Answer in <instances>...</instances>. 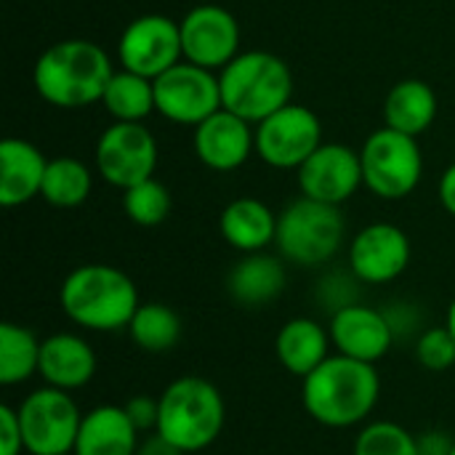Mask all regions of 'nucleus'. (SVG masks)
<instances>
[{"mask_svg":"<svg viewBox=\"0 0 455 455\" xmlns=\"http://www.w3.org/2000/svg\"><path fill=\"white\" fill-rule=\"evenodd\" d=\"M381 397L376 365L331 355L301 381V403L312 421L328 429H352L368 421Z\"/></svg>","mask_w":455,"mask_h":455,"instance_id":"obj_1","label":"nucleus"},{"mask_svg":"<svg viewBox=\"0 0 455 455\" xmlns=\"http://www.w3.org/2000/svg\"><path fill=\"white\" fill-rule=\"evenodd\" d=\"M112 75V59L99 43L72 37L48 45L37 56L32 83L51 107L80 109L101 101Z\"/></svg>","mask_w":455,"mask_h":455,"instance_id":"obj_2","label":"nucleus"},{"mask_svg":"<svg viewBox=\"0 0 455 455\" xmlns=\"http://www.w3.org/2000/svg\"><path fill=\"white\" fill-rule=\"evenodd\" d=\"M59 307L64 317L93 333H112L131 325L141 307L136 283L112 264L75 267L61 288Z\"/></svg>","mask_w":455,"mask_h":455,"instance_id":"obj_3","label":"nucleus"},{"mask_svg":"<svg viewBox=\"0 0 455 455\" xmlns=\"http://www.w3.org/2000/svg\"><path fill=\"white\" fill-rule=\"evenodd\" d=\"M160 400L155 435L181 455L203 453L211 448L227 421V405L216 384L200 376H181L171 381Z\"/></svg>","mask_w":455,"mask_h":455,"instance_id":"obj_4","label":"nucleus"},{"mask_svg":"<svg viewBox=\"0 0 455 455\" xmlns=\"http://www.w3.org/2000/svg\"><path fill=\"white\" fill-rule=\"evenodd\" d=\"M219 85L221 107L251 125H259L291 104L293 72L277 53L245 51L219 72Z\"/></svg>","mask_w":455,"mask_h":455,"instance_id":"obj_5","label":"nucleus"},{"mask_svg":"<svg viewBox=\"0 0 455 455\" xmlns=\"http://www.w3.org/2000/svg\"><path fill=\"white\" fill-rule=\"evenodd\" d=\"M344 216L336 205H325L309 197H299L277 216L275 245L280 259L312 269L328 264L344 243Z\"/></svg>","mask_w":455,"mask_h":455,"instance_id":"obj_6","label":"nucleus"},{"mask_svg":"<svg viewBox=\"0 0 455 455\" xmlns=\"http://www.w3.org/2000/svg\"><path fill=\"white\" fill-rule=\"evenodd\" d=\"M363 184L381 200L408 197L424 176V155L416 136L379 128L360 149Z\"/></svg>","mask_w":455,"mask_h":455,"instance_id":"obj_7","label":"nucleus"},{"mask_svg":"<svg viewBox=\"0 0 455 455\" xmlns=\"http://www.w3.org/2000/svg\"><path fill=\"white\" fill-rule=\"evenodd\" d=\"M24 451L29 455H64L75 451L83 413L69 392L43 387L29 392L19 405Z\"/></svg>","mask_w":455,"mask_h":455,"instance_id":"obj_8","label":"nucleus"},{"mask_svg":"<svg viewBox=\"0 0 455 455\" xmlns=\"http://www.w3.org/2000/svg\"><path fill=\"white\" fill-rule=\"evenodd\" d=\"M93 157L99 176L125 192L155 179L157 139L144 123H112L101 131Z\"/></svg>","mask_w":455,"mask_h":455,"instance_id":"obj_9","label":"nucleus"},{"mask_svg":"<svg viewBox=\"0 0 455 455\" xmlns=\"http://www.w3.org/2000/svg\"><path fill=\"white\" fill-rule=\"evenodd\" d=\"M155 83V112L179 125L197 128L213 112L221 109V85L213 69L192 61H179Z\"/></svg>","mask_w":455,"mask_h":455,"instance_id":"obj_10","label":"nucleus"},{"mask_svg":"<svg viewBox=\"0 0 455 455\" xmlns=\"http://www.w3.org/2000/svg\"><path fill=\"white\" fill-rule=\"evenodd\" d=\"M323 144V123L304 104H288L256 125L259 157L280 171H299Z\"/></svg>","mask_w":455,"mask_h":455,"instance_id":"obj_11","label":"nucleus"},{"mask_svg":"<svg viewBox=\"0 0 455 455\" xmlns=\"http://www.w3.org/2000/svg\"><path fill=\"white\" fill-rule=\"evenodd\" d=\"M181 59V27L163 13H144L133 19L117 40V61L123 69L149 80L160 77Z\"/></svg>","mask_w":455,"mask_h":455,"instance_id":"obj_12","label":"nucleus"},{"mask_svg":"<svg viewBox=\"0 0 455 455\" xmlns=\"http://www.w3.org/2000/svg\"><path fill=\"white\" fill-rule=\"evenodd\" d=\"M184 61L205 69H224L240 53V24L232 11L221 5H197L181 21Z\"/></svg>","mask_w":455,"mask_h":455,"instance_id":"obj_13","label":"nucleus"},{"mask_svg":"<svg viewBox=\"0 0 455 455\" xmlns=\"http://www.w3.org/2000/svg\"><path fill=\"white\" fill-rule=\"evenodd\" d=\"M411 264V237L389 221L363 227L349 243V272L363 285H387L405 275Z\"/></svg>","mask_w":455,"mask_h":455,"instance_id":"obj_14","label":"nucleus"},{"mask_svg":"<svg viewBox=\"0 0 455 455\" xmlns=\"http://www.w3.org/2000/svg\"><path fill=\"white\" fill-rule=\"evenodd\" d=\"M301 197L341 208L363 187V160L347 144H320L299 168Z\"/></svg>","mask_w":455,"mask_h":455,"instance_id":"obj_15","label":"nucleus"},{"mask_svg":"<svg viewBox=\"0 0 455 455\" xmlns=\"http://www.w3.org/2000/svg\"><path fill=\"white\" fill-rule=\"evenodd\" d=\"M328 331H331L336 355L371 363V365L384 360L397 339L389 315L363 301L333 312Z\"/></svg>","mask_w":455,"mask_h":455,"instance_id":"obj_16","label":"nucleus"},{"mask_svg":"<svg viewBox=\"0 0 455 455\" xmlns=\"http://www.w3.org/2000/svg\"><path fill=\"white\" fill-rule=\"evenodd\" d=\"M192 141H195V155L205 168L229 173L248 163L251 152L256 149V131L248 120L221 107L195 128Z\"/></svg>","mask_w":455,"mask_h":455,"instance_id":"obj_17","label":"nucleus"},{"mask_svg":"<svg viewBox=\"0 0 455 455\" xmlns=\"http://www.w3.org/2000/svg\"><path fill=\"white\" fill-rule=\"evenodd\" d=\"M99 368L93 347L77 333H53L43 339L40 349V371L37 376L45 387L75 392L93 381Z\"/></svg>","mask_w":455,"mask_h":455,"instance_id":"obj_18","label":"nucleus"},{"mask_svg":"<svg viewBox=\"0 0 455 455\" xmlns=\"http://www.w3.org/2000/svg\"><path fill=\"white\" fill-rule=\"evenodd\" d=\"M48 160L27 139L0 141V205L19 208L35 200L43 189Z\"/></svg>","mask_w":455,"mask_h":455,"instance_id":"obj_19","label":"nucleus"},{"mask_svg":"<svg viewBox=\"0 0 455 455\" xmlns=\"http://www.w3.org/2000/svg\"><path fill=\"white\" fill-rule=\"evenodd\" d=\"M75 455H136L139 429L131 424L123 405H96L83 413L75 440Z\"/></svg>","mask_w":455,"mask_h":455,"instance_id":"obj_20","label":"nucleus"},{"mask_svg":"<svg viewBox=\"0 0 455 455\" xmlns=\"http://www.w3.org/2000/svg\"><path fill=\"white\" fill-rule=\"evenodd\" d=\"M288 285V275L283 259L269 253H248L243 256L227 275V293L245 309H261L280 299Z\"/></svg>","mask_w":455,"mask_h":455,"instance_id":"obj_21","label":"nucleus"},{"mask_svg":"<svg viewBox=\"0 0 455 455\" xmlns=\"http://www.w3.org/2000/svg\"><path fill=\"white\" fill-rule=\"evenodd\" d=\"M331 331L323 328L312 317H293L288 320L275 339L277 363L296 379H307L331 357Z\"/></svg>","mask_w":455,"mask_h":455,"instance_id":"obj_22","label":"nucleus"},{"mask_svg":"<svg viewBox=\"0 0 455 455\" xmlns=\"http://www.w3.org/2000/svg\"><path fill=\"white\" fill-rule=\"evenodd\" d=\"M221 237L229 248L240 253H261L275 245L277 237V216L275 211L256 197L232 200L219 219Z\"/></svg>","mask_w":455,"mask_h":455,"instance_id":"obj_23","label":"nucleus"},{"mask_svg":"<svg viewBox=\"0 0 455 455\" xmlns=\"http://www.w3.org/2000/svg\"><path fill=\"white\" fill-rule=\"evenodd\" d=\"M435 117H437V96L429 83L419 77H408L392 85V91L387 93L384 101L387 128L419 139L424 131L432 128Z\"/></svg>","mask_w":455,"mask_h":455,"instance_id":"obj_24","label":"nucleus"},{"mask_svg":"<svg viewBox=\"0 0 455 455\" xmlns=\"http://www.w3.org/2000/svg\"><path fill=\"white\" fill-rule=\"evenodd\" d=\"M101 104L115 123H144V117L155 112V83L136 72L120 69L109 77Z\"/></svg>","mask_w":455,"mask_h":455,"instance_id":"obj_25","label":"nucleus"},{"mask_svg":"<svg viewBox=\"0 0 455 455\" xmlns=\"http://www.w3.org/2000/svg\"><path fill=\"white\" fill-rule=\"evenodd\" d=\"M43 341L24 325H0V384L16 387L37 376Z\"/></svg>","mask_w":455,"mask_h":455,"instance_id":"obj_26","label":"nucleus"},{"mask_svg":"<svg viewBox=\"0 0 455 455\" xmlns=\"http://www.w3.org/2000/svg\"><path fill=\"white\" fill-rule=\"evenodd\" d=\"M91 189H93V176L83 160H77V157L48 160L43 189H40V197L48 205L61 208V211L77 208L88 200Z\"/></svg>","mask_w":455,"mask_h":455,"instance_id":"obj_27","label":"nucleus"},{"mask_svg":"<svg viewBox=\"0 0 455 455\" xmlns=\"http://www.w3.org/2000/svg\"><path fill=\"white\" fill-rule=\"evenodd\" d=\"M125 331L131 333V341L141 352L165 355L181 339V320L171 307H165L160 301H149V304H141L136 309V315Z\"/></svg>","mask_w":455,"mask_h":455,"instance_id":"obj_28","label":"nucleus"},{"mask_svg":"<svg viewBox=\"0 0 455 455\" xmlns=\"http://www.w3.org/2000/svg\"><path fill=\"white\" fill-rule=\"evenodd\" d=\"M173 208L168 187L157 179H147L123 192V211L139 227H160Z\"/></svg>","mask_w":455,"mask_h":455,"instance_id":"obj_29","label":"nucleus"},{"mask_svg":"<svg viewBox=\"0 0 455 455\" xmlns=\"http://www.w3.org/2000/svg\"><path fill=\"white\" fill-rule=\"evenodd\" d=\"M352 455H421L419 437L397 421H373L355 437Z\"/></svg>","mask_w":455,"mask_h":455,"instance_id":"obj_30","label":"nucleus"},{"mask_svg":"<svg viewBox=\"0 0 455 455\" xmlns=\"http://www.w3.org/2000/svg\"><path fill=\"white\" fill-rule=\"evenodd\" d=\"M416 360L432 373L451 371L455 365V339L445 325L427 328L416 341Z\"/></svg>","mask_w":455,"mask_h":455,"instance_id":"obj_31","label":"nucleus"},{"mask_svg":"<svg viewBox=\"0 0 455 455\" xmlns=\"http://www.w3.org/2000/svg\"><path fill=\"white\" fill-rule=\"evenodd\" d=\"M24 451V435L19 424V411L11 405H0V455H21Z\"/></svg>","mask_w":455,"mask_h":455,"instance_id":"obj_32","label":"nucleus"},{"mask_svg":"<svg viewBox=\"0 0 455 455\" xmlns=\"http://www.w3.org/2000/svg\"><path fill=\"white\" fill-rule=\"evenodd\" d=\"M123 408H125L131 424L139 429V435H144V432H149V429H152V432L157 429L160 400H155V397H149V395H136V397H131Z\"/></svg>","mask_w":455,"mask_h":455,"instance_id":"obj_33","label":"nucleus"},{"mask_svg":"<svg viewBox=\"0 0 455 455\" xmlns=\"http://www.w3.org/2000/svg\"><path fill=\"white\" fill-rule=\"evenodd\" d=\"M453 445L455 443L445 432H427L424 437H419V453L421 455H451Z\"/></svg>","mask_w":455,"mask_h":455,"instance_id":"obj_34","label":"nucleus"},{"mask_svg":"<svg viewBox=\"0 0 455 455\" xmlns=\"http://www.w3.org/2000/svg\"><path fill=\"white\" fill-rule=\"evenodd\" d=\"M437 197H440V205L455 219V163H451V165L445 168V173L440 176Z\"/></svg>","mask_w":455,"mask_h":455,"instance_id":"obj_35","label":"nucleus"},{"mask_svg":"<svg viewBox=\"0 0 455 455\" xmlns=\"http://www.w3.org/2000/svg\"><path fill=\"white\" fill-rule=\"evenodd\" d=\"M136 455H181L173 445H168L163 437H152L149 443H144V445H139V453Z\"/></svg>","mask_w":455,"mask_h":455,"instance_id":"obj_36","label":"nucleus"},{"mask_svg":"<svg viewBox=\"0 0 455 455\" xmlns=\"http://www.w3.org/2000/svg\"><path fill=\"white\" fill-rule=\"evenodd\" d=\"M445 328L453 333V339H455V299H453V304L448 307V317H445Z\"/></svg>","mask_w":455,"mask_h":455,"instance_id":"obj_37","label":"nucleus"},{"mask_svg":"<svg viewBox=\"0 0 455 455\" xmlns=\"http://www.w3.org/2000/svg\"><path fill=\"white\" fill-rule=\"evenodd\" d=\"M451 455H455V445H453V451H451Z\"/></svg>","mask_w":455,"mask_h":455,"instance_id":"obj_38","label":"nucleus"},{"mask_svg":"<svg viewBox=\"0 0 455 455\" xmlns=\"http://www.w3.org/2000/svg\"><path fill=\"white\" fill-rule=\"evenodd\" d=\"M64 455H75V453H64Z\"/></svg>","mask_w":455,"mask_h":455,"instance_id":"obj_39","label":"nucleus"}]
</instances>
